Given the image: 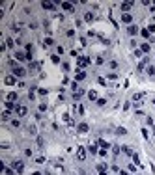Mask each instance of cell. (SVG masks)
Returning <instances> with one entry per match:
<instances>
[{
    "instance_id": "cell-44",
    "label": "cell",
    "mask_w": 155,
    "mask_h": 175,
    "mask_svg": "<svg viewBox=\"0 0 155 175\" xmlns=\"http://www.w3.org/2000/svg\"><path fill=\"white\" fill-rule=\"evenodd\" d=\"M47 110V102H41L39 104V112H45Z\"/></svg>"
},
{
    "instance_id": "cell-22",
    "label": "cell",
    "mask_w": 155,
    "mask_h": 175,
    "mask_svg": "<svg viewBox=\"0 0 155 175\" xmlns=\"http://www.w3.org/2000/svg\"><path fill=\"white\" fill-rule=\"evenodd\" d=\"M121 151H123L127 157H133V155H135V153H133V149H131L129 145H121Z\"/></svg>"
},
{
    "instance_id": "cell-53",
    "label": "cell",
    "mask_w": 155,
    "mask_h": 175,
    "mask_svg": "<svg viewBox=\"0 0 155 175\" xmlns=\"http://www.w3.org/2000/svg\"><path fill=\"white\" fill-rule=\"evenodd\" d=\"M109 78H110V80H114V78H118V75H116V73H110V75H109Z\"/></svg>"
},
{
    "instance_id": "cell-33",
    "label": "cell",
    "mask_w": 155,
    "mask_h": 175,
    "mask_svg": "<svg viewBox=\"0 0 155 175\" xmlns=\"http://www.w3.org/2000/svg\"><path fill=\"white\" fill-rule=\"evenodd\" d=\"M4 173H6V175H15L17 171H15L13 168H8V166H4Z\"/></svg>"
},
{
    "instance_id": "cell-37",
    "label": "cell",
    "mask_w": 155,
    "mask_h": 175,
    "mask_svg": "<svg viewBox=\"0 0 155 175\" xmlns=\"http://www.w3.org/2000/svg\"><path fill=\"white\" fill-rule=\"evenodd\" d=\"M37 93H39L41 97H47V93H49V91H47L45 88H39V89H37Z\"/></svg>"
},
{
    "instance_id": "cell-7",
    "label": "cell",
    "mask_w": 155,
    "mask_h": 175,
    "mask_svg": "<svg viewBox=\"0 0 155 175\" xmlns=\"http://www.w3.org/2000/svg\"><path fill=\"white\" fill-rule=\"evenodd\" d=\"M13 56H15V60L17 61H28V56H26V52H22V50H15V54H13Z\"/></svg>"
},
{
    "instance_id": "cell-5",
    "label": "cell",
    "mask_w": 155,
    "mask_h": 175,
    "mask_svg": "<svg viewBox=\"0 0 155 175\" xmlns=\"http://www.w3.org/2000/svg\"><path fill=\"white\" fill-rule=\"evenodd\" d=\"M90 58H86V56H79L77 58V63H79V67H86V65H90Z\"/></svg>"
},
{
    "instance_id": "cell-48",
    "label": "cell",
    "mask_w": 155,
    "mask_h": 175,
    "mask_svg": "<svg viewBox=\"0 0 155 175\" xmlns=\"http://www.w3.org/2000/svg\"><path fill=\"white\" fill-rule=\"evenodd\" d=\"M148 30H149V34H155V24H149Z\"/></svg>"
},
{
    "instance_id": "cell-13",
    "label": "cell",
    "mask_w": 155,
    "mask_h": 175,
    "mask_svg": "<svg viewBox=\"0 0 155 175\" xmlns=\"http://www.w3.org/2000/svg\"><path fill=\"white\" fill-rule=\"evenodd\" d=\"M138 32H140V28H138L137 24H131V26H127V34H129V36H137Z\"/></svg>"
},
{
    "instance_id": "cell-23",
    "label": "cell",
    "mask_w": 155,
    "mask_h": 175,
    "mask_svg": "<svg viewBox=\"0 0 155 175\" xmlns=\"http://www.w3.org/2000/svg\"><path fill=\"white\" fill-rule=\"evenodd\" d=\"M93 19H95V15H93L92 11H86V13H84V21H86V22H92Z\"/></svg>"
},
{
    "instance_id": "cell-35",
    "label": "cell",
    "mask_w": 155,
    "mask_h": 175,
    "mask_svg": "<svg viewBox=\"0 0 155 175\" xmlns=\"http://www.w3.org/2000/svg\"><path fill=\"white\" fill-rule=\"evenodd\" d=\"M142 97H144V93H135V95H133V101H135V102L138 104V102H140V99H142Z\"/></svg>"
},
{
    "instance_id": "cell-21",
    "label": "cell",
    "mask_w": 155,
    "mask_h": 175,
    "mask_svg": "<svg viewBox=\"0 0 155 175\" xmlns=\"http://www.w3.org/2000/svg\"><path fill=\"white\" fill-rule=\"evenodd\" d=\"M146 73H148V77L155 78V65H148V67H146Z\"/></svg>"
},
{
    "instance_id": "cell-25",
    "label": "cell",
    "mask_w": 155,
    "mask_h": 175,
    "mask_svg": "<svg viewBox=\"0 0 155 175\" xmlns=\"http://www.w3.org/2000/svg\"><path fill=\"white\" fill-rule=\"evenodd\" d=\"M15 43H17V41L13 39V37H8V39H6V43H4V45H6L8 49H13V45H15Z\"/></svg>"
},
{
    "instance_id": "cell-19",
    "label": "cell",
    "mask_w": 155,
    "mask_h": 175,
    "mask_svg": "<svg viewBox=\"0 0 155 175\" xmlns=\"http://www.w3.org/2000/svg\"><path fill=\"white\" fill-rule=\"evenodd\" d=\"M97 145H99L101 149H110V147H112V145H110L107 140H97Z\"/></svg>"
},
{
    "instance_id": "cell-14",
    "label": "cell",
    "mask_w": 155,
    "mask_h": 175,
    "mask_svg": "<svg viewBox=\"0 0 155 175\" xmlns=\"http://www.w3.org/2000/svg\"><path fill=\"white\" fill-rule=\"evenodd\" d=\"M148 63H149V58H144V60L137 65V71H138V73H142V71L146 69V65H148Z\"/></svg>"
},
{
    "instance_id": "cell-28",
    "label": "cell",
    "mask_w": 155,
    "mask_h": 175,
    "mask_svg": "<svg viewBox=\"0 0 155 175\" xmlns=\"http://www.w3.org/2000/svg\"><path fill=\"white\" fill-rule=\"evenodd\" d=\"M28 99H30V101H34V99H36V86L30 88V91H28Z\"/></svg>"
},
{
    "instance_id": "cell-46",
    "label": "cell",
    "mask_w": 155,
    "mask_h": 175,
    "mask_svg": "<svg viewBox=\"0 0 155 175\" xmlns=\"http://www.w3.org/2000/svg\"><path fill=\"white\" fill-rule=\"evenodd\" d=\"M11 125L13 127H21V121H19V119H11Z\"/></svg>"
},
{
    "instance_id": "cell-56",
    "label": "cell",
    "mask_w": 155,
    "mask_h": 175,
    "mask_svg": "<svg viewBox=\"0 0 155 175\" xmlns=\"http://www.w3.org/2000/svg\"><path fill=\"white\" fill-rule=\"evenodd\" d=\"M151 102H153V106H155V99H153V101H151Z\"/></svg>"
},
{
    "instance_id": "cell-2",
    "label": "cell",
    "mask_w": 155,
    "mask_h": 175,
    "mask_svg": "<svg viewBox=\"0 0 155 175\" xmlns=\"http://www.w3.org/2000/svg\"><path fill=\"white\" fill-rule=\"evenodd\" d=\"M11 168L17 171V175H22V173H24V162H22V160H13V162H11Z\"/></svg>"
},
{
    "instance_id": "cell-8",
    "label": "cell",
    "mask_w": 155,
    "mask_h": 175,
    "mask_svg": "<svg viewBox=\"0 0 155 175\" xmlns=\"http://www.w3.org/2000/svg\"><path fill=\"white\" fill-rule=\"evenodd\" d=\"M121 22H125V24H133V15L131 13H121Z\"/></svg>"
},
{
    "instance_id": "cell-50",
    "label": "cell",
    "mask_w": 155,
    "mask_h": 175,
    "mask_svg": "<svg viewBox=\"0 0 155 175\" xmlns=\"http://www.w3.org/2000/svg\"><path fill=\"white\" fill-rule=\"evenodd\" d=\"M65 34H67V37H75V30H67Z\"/></svg>"
},
{
    "instance_id": "cell-1",
    "label": "cell",
    "mask_w": 155,
    "mask_h": 175,
    "mask_svg": "<svg viewBox=\"0 0 155 175\" xmlns=\"http://www.w3.org/2000/svg\"><path fill=\"white\" fill-rule=\"evenodd\" d=\"M26 73H28V71L24 67H21V65H13V67H11V75H15L17 78H24Z\"/></svg>"
},
{
    "instance_id": "cell-17",
    "label": "cell",
    "mask_w": 155,
    "mask_h": 175,
    "mask_svg": "<svg viewBox=\"0 0 155 175\" xmlns=\"http://www.w3.org/2000/svg\"><path fill=\"white\" fill-rule=\"evenodd\" d=\"M60 8L65 9V11H73V9H75V6H73L71 2H62V4H60Z\"/></svg>"
},
{
    "instance_id": "cell-27",
    "label": "cell",
    "mask_w": 155,
    "mask_h": 175,
    "mask_svg": "<svg viewBox=\"0 0 155 175\" xmlns=\"http://www.w3.org/2000/svg\"><path fill=\"white\" fill-rule=\"evenodd\" d=\"M140 36L146 37V39H151V36H149V30H148V28H142V30H140Z\"/></svg>"
},
{
    "instance_id": "cell-43",
    "label": "cell",
    "mask_w": 155,
    "mask_h": 175,
    "mask_svg": "<svg viewBox=\"0 0 155 175\" xmlns=\"http://www.w3.org/2000/svg\"><path fill=\"white\" fill-rule=\"evenodd\" d=\"M142 50H140V49H137V50H135V58H142Z\"/></svg>"
},
{
    "instance_id": "cell-41",
    "label": "cell",
    "mask_w": 155,
    "mask_h": 175,
    "mask_svg": "<svg viewBox=\"0 0 155 175\" xmlns=\"http://www.w3.org/2000/svg\"><path fill=\"white\" fill-rule=\"evenodd\" d=\"M120 147H118V145H114V147H112V153H114V157H118V155H120Z\"/></svg>"
},
{
    "instance_id": "cell-40",
    "label": "cell",
    "mask_w": 155,
    "mask_h": 175,
    "mask_svg": "<svg viewBox=\"0 0 155 175\" xmlns=\"http://www.w3.org/2000/svg\"><path fill=\"white\" fill-rule=\"evenodd\" d=\"M95 102H97V106H105L107 104V99H97Z\"/></svg>"
},
{
    "instance_id": "cell-51",
    "label": "cell",
    "mask_w": 155,
    "mask_h": 175,
    "mask_svg": "<svg viewBox=\"0 0 155 175\" xmlns=\"http://www.w3.org/2000/svg\"><path fill=\"white\" fill-rule=\"evenodd\" d=\"M36 162H37V164H43V162H45V158H43V157H37V158H36Z\"/></svg>"
},
{
    "instance_id": "cell-16",
    "label": "cell",
    "mask_w": 155,
    "mask_h": 175,
    "mask_svg": "<svg viewBox=\"0 0 155 175\" xmlns=\"http://www.w3.org/2000/svg\"><path fill=\"white\" fill-rule=\"evenodd\" d=\"M28 71H30V73L39 71V63H37V61H30V63H28Z\"/></svg>"
},
{
    "instance_id": "cell-20",
    "label": "cell",
    "mask_w": 155,
    "mask_h": 175,
    "mask_svg": "<svg viewBox=\"0 0 155 175\" xmlns=\"http://www.w3.org/2000/svg\"><path fill=\"white\" fill-rule=\"evenodd\" d=\"M4 106H6V110H9V112H15V108H17V104H15V102H11V101H6V102H4Z\"/></svg>"
},
{
    "instance_id": "cell-49",
    "label": "cell",
    "mask_w": 155,
    "mask_h": 175,
    "mask_svg": "<svg viewBox=\"0 0 155 175\" xmlns=\"http://www.w3.org/2000/svg\"><path fill=\"white\" fill-rule=\"evenodd\" d=\"M62 69L64 71H69V63H67V61H64V63H62Z\"/></svg>"
},
{
    "instance_id": "cell-31",
    "label": "cell",
    "mask_w": 155,
    "mask_h": 175,
    "mask_svg": "<svg viewBox=\"0 0 155 175\" xmlns=\"http://www.w3.org/2000/svg\"><path fill=\"white\" fill-rule=\"evenodd\" d=\"M43 45H45V47H53V45H54V39H53V37H45Z\"/></svg>"
},
{
    "instance_id": "cell-39",
    "label": "cell",
    "mask_w": 155,
    "mask_h": 175,
    "mask_svg": "<svg viewBox=\"0 0 155 175\" xmlns=\"http://www.w3.org/2000/svg\"><path fill=\"white\" fill-rule=\"evenodd\" d=\"M109 67H110V69H118V61H114V60L109 61Z\"/></svg>"
},
{
    "instance_id": "cell-15",
    "label": "cell",
    "mask_w": 155,
    "mask_h": 175,
    "mask_svg": "<svg viewBox=\"0 0 155 175\" xmlns=\"http://www.w3.org/2000/svg\"><path fill=\"white\" fill-rule=\"evenodd\" d=\"M84 78H86V71L79 69V71H77V75H75V80H77V82H81V80H84Z\"/></svg>"
},
{
    "instance_id": "cell-42",
    "label": "cell",
    "mask_w": 155,
    "mask_h": 175,
    "mask_svg": "<svg viewBox=\"0 0 155 175\" xmlns=\"http://www.w3.org/2000/svg\"><path fill=\"white\" fill-rule=\"evenodd\" d=\"M43 144H45V142H43V138H41V136H37V147H43Z\"/></svg>"
},
{
    "instance_id": "cell-45",
    "label": "cell",
    "mask_w": 155,
    "mask_h": 175,
    "mask_svg": "<svg viewBox=\"0 0 155 175\" xmlns=\"http://www.w3.org/2000/svg\"><path fill=\"white\" fill-rule=\"evenodd\" d=\"M77 112L82 116V114H84V106H82V104H79V106H77Z\"/></svg>"
},
{
    "instance_id": "cell-36",
    "label": "cell",
    "mask_w": 155,
    "mask_h": 175,
    "mask_svg": "<svg viewBox=\"0 0 155 175\" xmlns=\"http://www.w3.org/2000/svg\"><path fill=\"white\" fill-rule=\"evenodd\" d=\"M50 60H53V63H56V65L60 63V56L58 54H53V56H50Z\"/></svg>"
},
{
    "instance_id": "cell-34",
    "label": "cell",
    "mask_w": 155,
    "mask_h": 175,
    "mask_svg": "<svg viewBox=\"0 0 155 175\" xmlns=\"http://www.w3.org/2000/svg\"><path fill=\"white\" fill-rule=\"evenodd\" d=\"M116 134H118V136H125V134H127V130H125L123 127H118V129H116Z\"/></svg>"
},
{
    "instance_id": "cell-38",
    "label": "cell",
    "mask_w": 155,
    "mask_h": 175,
    "mask_svg": "<svg viewBox=\"0 0 155 175\" xmlns=\"http://www.w3.org/2000/svg\"><path fill=\"white\" fill-rule=\"evenodd\" d=\"M95 63H97V65H103V63H105V58H103V56H97V58H95Z\"/></svg>"
},
{
    "instance_id": "cell-10",
    "label": "cell",
    "mask_w": 155,
    "mask_h": 175,
    "mask_svg": "<svg viewBox=\"0 0 155 175\" xmlns=\"http://www.w3.org/2000/svg\"><path fill=\"white\" fill-rule=\"evenodd\" d=\"M41 8L47 9V11H54V9H56V4H54V2H41Z\"/></svg>"
},
{
    "instance_id": "cell-4",
    "label": "cell",
    "mask_w": 155,
    "mask_h": 175,
    "mask_svg": "<svg viewBox=\"0 0 155 175\" xmlns=\"http://www.w3.org/2000/svg\"><path fill=\"white\" fill-rule=\"evenodd\" d=\"M15 82H17L15 75H8V77H4V84H6V86H15Z\"/></svg>"
},
{
    "instance_id": "cell-52",
    "label": "cell",
    "mask_w": 155,
    "mask_h": 175,
    "mask_svg": "<svg viewBox=\"0 0 155 175\" xmlns=\"http://www.w3.org/2000/svg\"><path fill=\"white\" fill-rule=\"evenodd\" d=\"M142 136H144V138H146V140L149 138V134H148V130H146V129H142Z\"/></svg>"
},
{
    "instance_id": "cell-6",
    "label": "cell",
    "mask_w": 155,
    "mask_h": 175,
    "mask_svg": "<svg viewBox=\"0 0 155 175\" xmlns=\"http://www.w3.org/2000/svg\"><path fill=\"white\" fill-rule=\"evenodd\" d=\"M77 160H86V149L82 147V145H79V149H77Z\"/></svg>"
},
{
    "instance_id": "cell-32",
    "label": "cell",
    "mask_w": 155,
    "mask_h": 175,
    "mask_svg": "<svg viewBox=\"0 0 155 175\" xmlns=\"http://www.w3.org/2000/svg\"><path fill=\"white\" fill-rule=\"evenodd\" d=\"M88 99H90V101H97L99 97H97V93H95V91L92 89V91H88Z\"/></svg>"
},
{
    "instance_id": "cell-26",
    "label": "cell",
    "mask_w": 155,
    "mask_h": 175,
    "mask_svg": "<svg viewBox=\"0 0 155 175\" xmlns=\"http://www.w3.org/2000/svg\"><path fill=\"white\" fill-rule=\"evenodd\" d=\"M140 50H142V52H149V50H151V45H149V43H142V45H140Z\"/></svg>"
},
{
    "instance_id": "cell-54",
    "label": "cell",
    "mask_w": 155,
    "mask_h": 175,
    "mask_svg": "<svg viewBox=\"0 0 155 175\" xmlns=\"http://www.w3.org/2000/svg\"><path fill=\"white\" fill-rule=\"evenodd\" d=\"M118 173H120V175H129L127 171H125V169H120V171H118Z\"/></svg>"
},
{
    "instance_id": "cell-18",
    "label": "cell",
    "mask_w": 155,
    "mask_h": 175,
    "mask_svg": "<svg viewBox=\"0 0 155 175\" xmlns=\"http://www.w3.org/2000/svg\"><path fill=\"white\" fill-rule=\"evenodd\" d=\"M82 95H84V89L82 88H79V89H75V91H73V99H75V101H79Z\"/></svg>"
},
{
    "instance_id": "cell-11",
    "label": "cell",
    "mask_w": 155,
    "mask_h": 175,
    "mask_svg": "<svg viewBox=\"0 0 155 175\" xmlns=\"http://www.w3.org/2000/svg\"><path fill=\"white\" fill-rule=\"evenodd\" d=\"M107 169H109V166H107L105 162L97 164V173H99V175H109V173H107Z\"/></svg>"
},
{
    "instance_id": "cell-9",
    "label": "cell",
    "mask_w": 155,
    "mask_h": 175,
    "mask_svg": "<svg viewBox=\"0 0 155 175\" xmlns=\"http://www.w3.org/2000/svg\"><path fill=\"white\" fill-rule=\"evenodd\" d=\"M77 130L81 132V134H86V132L90 130V125H88V123H79V125H77Z\"/></svg>"
},
{
    "instance_id": "cell-29",
    "label": "cell",
    "mask_w": 155,
    "mask_h": 175,
    "mask_svg": "<svg viewBox=\"0 0 155 175\" xmlns=\"http://www.w3.org/2000/svg\"><path fill=\"white\" fill-rule=\"evenodd\" d=\"M17 99H19V95H17L15 91H11V93H8V101H11V102H15Z\"/></svg>"
},
{
    "instance_id": "cell-55",
    "label": "cell",
    "mask_w": 155,
    "mask_h": 175,
    "mask_svg": "<svg viewBox=\"0 0 155 175\" xmlns=\"http://www.w3.org/2000/svg\"><path fill=\"white\" fill-rule=\"evenodd\" d=\"M32 175H41V173H39V171H34V173H32Z\"/></svg>"
},
{
    "instance_id": "cell-3",
    "label": "cell",
    "mask_w": 155,
    "mask_h": 175,
    "mask_svg": "<svg viewBox=\"0 0 155 175\" xmlns=\"http://www.w3.org/2000/svg\"><path fill=\"white\" fill-rule=\"evenodd\" d=\"M17 117H24L26 114H28V110H26V106L24 104H17V108H15V112H13Z\"/></svg>"
},
{
    "instance_id": "cell-47",
    "label": "cell",
    "mask_w": 155,
    "mask_h": 175,
    "mask_svg": "<svg viewBox=\"0 0 155 175\" xmlns=\"http://www.w3.org/2000/svg\"><path fill=\"white\" fill-rule=\"evenodd\" d=\"M131 158H133V162H135V164H138V162H140V160H138V155H137V153H135V155H133Z\"/></svg>"
},
{
    "instance_id": "cell-24",
    "label": "cell",
    "mask_w": 155,
    "mask_h": 175,
    "mask_svg": "<svg viewBox=\"0 0 155 175\" xmlns=\"http://www.w3.org/2000/svg\"><path fill=\"white\" fill-rule=\"evenodd\" d=\"M88 151H90L92 155H97V153H99V149H97V144H90V145H88Z\"/></svg>"
},
{
    "instance_id": "cell-30",
    "label": "cell",
    "mask_w": 155,
    "mask_h": 175,
    "mask_svg": "<svg viewBox=\"0 0 155 175\" xmlns=\"http://www.w3.org/2000/svg\"><path fill=\"white\" fill-rule=\"evenodd\" d=\"M11 119V112L6 110V112H2V121H9Z\"/></svg>"
},
{
    "instance_id": "cell-12",
    "label": "cell",
    "mask_w": 155,
    "mask_h": 175,
    "mask_svg": "<svg viewBox=\"0 0 155 175\" xmlns=\"http://www.w3.org/2000/svg\"><path fill=\"white\" fill-rule=\"evenodd\" d=\"M133 8V2H121V6H120V9H121V13H129V9Z\"/></svg>"
}]
</instances>
